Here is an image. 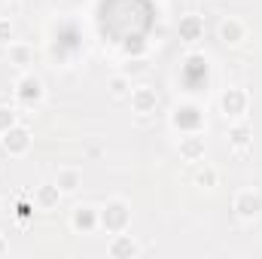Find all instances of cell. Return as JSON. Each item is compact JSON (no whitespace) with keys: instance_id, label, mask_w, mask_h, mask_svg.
<instances>
[{"instance_id":"cell-10","label":"cell","mask_w":262,"mask_h":259,"mask_svg":"<svg viewBox=\"0 0 262 259\" xmlns=\"http://www.w3.org/2000/svg\"><path fill=\"white\" fill-rule=\"evenodd\" d=\"M183 153H186V156L192 159V156L198 153V140H186V143H183Z\"/></svg>"},{"instance_id":"cell-5","label":"cell","mask_w":262,"mask_h":259,"mask_svg":"<svg viewBox=\"0 0 262 259\" xmlns=\"http://www.w3.org/2000/svg\"><path fill=\"white\" fill-rule=\"evenodd\" d=\"M76 183H79V174H76V171H61V174H58V186H61L64 192H73Z\"/></svg>"},{"instance_id":"cell-4","label":"cell","mask_w":262,"mask_h":259,"mask_svg":"<svg viewBox=\"0 0 262 259\" xmlns=\"http://www.w3.org/2000/svg\"><path fill=\"white\" fill-rule=\"evenodd\" d=\"M241 104H244V95H241V92H226V98H223L226 113H238V110H241Z\"/></svg>"},{"instance_id":"cell-2","label":"cell","mask_w":262,"mask_h":259,"mask_svg":"<svg viewBox=\"0 0 262 259\" xmlns=\"http://www.w3.org/2000/svg\"><path fill=\"white\" fill-rule=\"evenodd\" d=\"M3 143H6V150H12V153H21V150L27 147V131H24V128H15V131H6V137H3Z\"/></svg>"},{"instance_id":"cell-8","label":"cell","mask_w":262,"mask_h":259,"mask_svg":"<svg viewBox=\"0 0 262 259\" xmlns=\"http://www.w3.org/2000/svg\"><path fill=\"white\" fill-rule=\"evenodd\" d=\"M21 95H24V98H37V95H40V82H37V79H24V82H21Z\"/></svg>"},{"instance_id":"cell-6","label":"cell","mask_w":262,"mask_h":259,"mask_svg":"<svg viewBox=\"0 0 262 259\" xmlns=\"http://www.w3.org/2000/svg\"><path fill=\"white\" fill-rule=\"evenodd\" d=\"M223 40L226 43H238L241 40V24L238 21H226L223 24Z\"/></svg>"},{"instance_id":"cell-3","label":"cell","mask_w":262,"mask_h":259,"mask_svg":"<svg viewBox=\"0 0 262 259\" xmlns=\"http://www.w3.org/2000/svg\"><path fill=\"white\" fill-rule=\"evenodd\" d=\"M131 101H134V107H137L140 113H147L150 107H156V92H150V89H137Z\"/></svg>"},{"instance_id":"cell-12","label":"cell","mask_w":262,"mask_h":259,"mask_svg":"<svg viewBox=\"0 0 262 259\" xmlns=\"http://www.w3.org/2000/svg\"><path fill=\"white\" fill-rule=\"evenodd\" d=\"M232 137H235V143H238V147H244V143H247V131H244V128H238Z\"/></svg>"},{"instance_id":"cell-7","label":"cell","mask_w":262,"mask_h":259,"mask_svg":"<svg viewBox=\"0 0 262 259\" xmlns=\"http://www.w3.org/2000/svg\"><path fill=\"white\" fill-rule=\"evenodd\" d=\"M122 223H125V208H122V205H113V208H110V226L119 229Z\"/></svg>"},{"instance_id":"cell-1","label":"cell","mask_w":262,"mask_h":259,"mask_svg":"<svg viewBox=\"0 0 262 259\" xmlns=\"http://www.w3.org/2000/svg\"><path fill=\"white\" fill-rule=\"evenodd\" d=\"M259 208H262V202L253 195V192H241V195H238V202H235V211H238L241 217H253Z\"/></svg>"},{"instance_id":"cell-11","label":"cell","mask_w":262,"mask_h":259,"mask_svg":"<svg viewBox=\"0 0 262 259\" xmlns=\"http://www.w3.org/2000/svg\"><path fill=\"white\" fill-rule=\"evenodd\" d=\"M183 27H186V31H189V40H192V37H195V34H198V18H189V21H186V24H183Z\"/></svg>"},{"instance_id":"cell-9","label":"cell","mask_w":262,"mask_h":259,"mask_svg":"<svg viewBox=\"0 0 262 259\" xmlns=\"http://www.w3.org/2000/svg\"><path fill=\"white\" fill-rule=\"evenodd\" d=\"M9 125H12V110L0 107V131H9Z\"/></svg>"},{"instance_id":"cell-13","label":"cell","mask_w":262,"mask_h":259,"mask_svg":"<svg viewBox=\"0 0 262 259\" xmlns=\"http://www.w3.org/2000/svg\"><path fill=\"white\" fill-rule=\"evenodd\" d=\"M113 95H125V79H113Z\"/></svg>"}]
</instances>
